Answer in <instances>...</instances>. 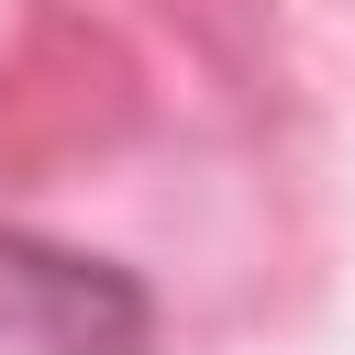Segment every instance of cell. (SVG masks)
Returning <instances> with one entry per match:
<instances>
[{
    "label": "cell",
    "mask_w": 355,
    "mask_h": 355,
    "mask_svg": "<svg viewBox=\"0 0 355 355\" xmlns=\"http://www.w3.org/2000/svg\"><path fill=\"white\" fill-rule=\"evenodd\" d=\"M0 333H22L44 355H133L155 333V311H144V288L122 266L33 244V233H0Z\"/></svg>",
    "instance_id": "cell-1"
}]
</instances>
